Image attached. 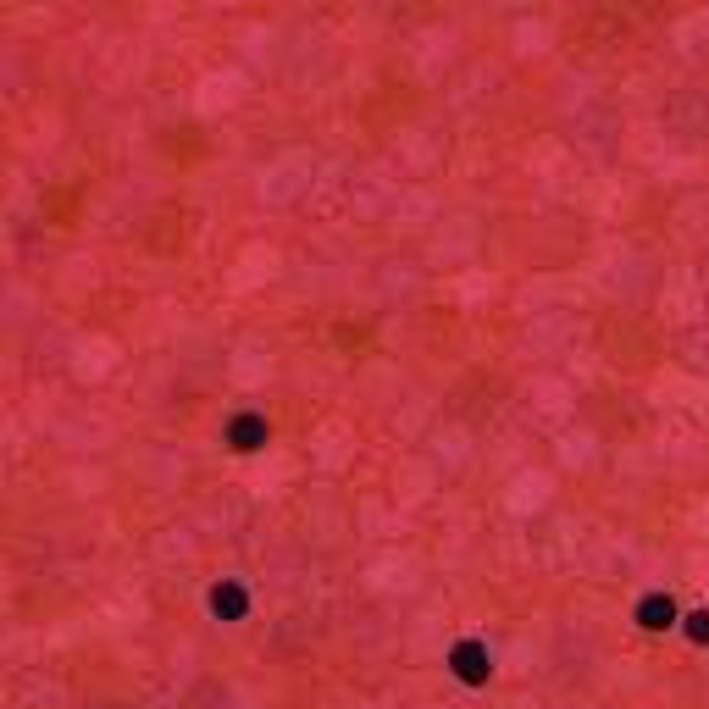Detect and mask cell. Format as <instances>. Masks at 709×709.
Wrapping results in <instances>:
<instances>
[{"label":"cell","mask_w":709,"mask_h":709,"mask_svg":"<svg viewBox=\"0 0 709 709\" xmlns=\"http://www.w3.org/2000/svg\"><path fill=\"white\" fill-rule=\"evenodd\" d=\"M272 438V427H266V416H233V427H228V444L239 449V455H255V449Z\"/></svg>","instance_id":"obj_2"},{"label":"cell","mask_w":709,"mask_h":709,"mask_svg":"<svg viewBox=\"0 0 709 709\" xmlns=\"http://www.w3.org/2000/svg\"><path fill=\"white\" fill-rule=\"evenodd\" d=\"M449 665H455V676L466 687H482L493 676V660H488V649H482L477 637H466V643H455V654H449Z\"/></svg>","instance_id":"obj_1"},{"label":"cell","mask_w":709,"mask_h":709,"mask_svg":"<svg viewBox=\"0 0 709 709\" xmlns=\"http://www.w3.org/2000/svg\"><path fill=\"white\" fill-rule=\"evenodd\" d=\"M637 626H643V632H665V626H676V604L665 599V593H649V599L637 604Z\"/></svg>","instance_id":"obj_3"},{"label":"cell","mask_w":709,"mask_h":709,"mask_svg":"<svg viewBox=\"0 0 709 709\" xmlns=\"http://www.w3.org/2000/svg\"><path fill=\"white\" fill-rule=\"evenodd\" d=\"M687 637H693V643H709V610L687 615Z\"/></svg>","instance_id":"obj_5"},{"label":"cell","mask_w":709,"mask_h":709,"mask_svg":"<svg viewBox=\"0 0 709 709\" xmlns=\"http://www.w3.org/2000/svg\"><path fill=\"white\" fill-rule=\"evenodd\" d=\"M211 610H217L222 621H244L250 599H244V588H239V582H222V588H211Z\"/></svg>","instance_id":"obj_4"}]
</instances>
